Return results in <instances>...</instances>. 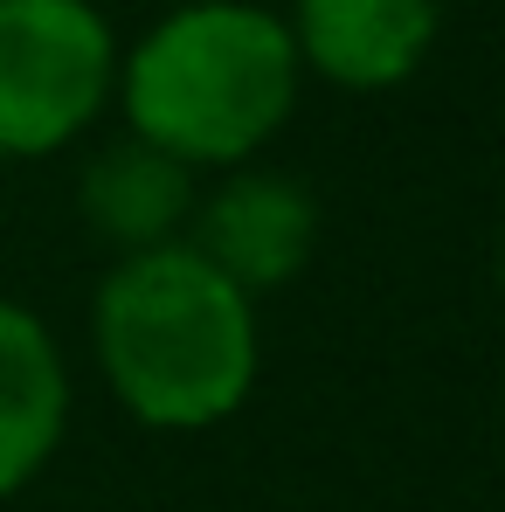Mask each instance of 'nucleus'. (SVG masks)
I'll return each instance as SVG.
<instances>
[{"label":"nucleus","mask_w":505,"mask_h":512,"mask_svg":"<svg viewBox=\"0 0 505 512\" xmlns=\"http://www.w3.org/2000/svg\"><path fill=\"white\" fill-rule=\"evenodd\" d=\"M118 90V35L90 0H0V160L77 146Z\"/></svg>","instance_id":"obj_3"},{"label":"nucleus","mask_w":505,"mask_h":512,"mask_svg":"<svg viewBox=\"0 0 505 512\" xmlns=\"http://www.w3.org/2000/svg\"><path fill=\"white\" fill-rule=\"evenodd\" d=\"M443 0H291L284 28L298 70L333 90H395L409 84L436 49Z\"/></svg>","instance_id":"obj_5"},{"label":"nucleus","mask_w":505,"mask_h":512,"mask_svg":"<svg viewBox=\"0 0 505 512\" xmlns=\"http://www.w3.org/2000/svg\"><path fill=\"white\" fill-rule=\"evenodd\" d=\"M201 201V173L180 167L173 153L146 146V139H118L104 153H90V167L77 173V215L90 222L97 243H111L118 256H146L187 243Z\"/></svg>","instance_id":"obj_6"},{"label":"nucleus","mask_w":505,"mask_h":512,"mask_svg":"<svg viewBox=\"0 0 505 512\" xmlns=\"http://www.w3.org/2000/svg\"><path fill=\"white\" fill-rule=\"evenodd\" d=\"M499 291H505V236H499Z\"/></svg>","instance_id":"obj_8"},{"label":"nucleus","mask_w":505,"mask_h":512,"mask_svg":"<svg viewBox=\"0 0 505 512\" xmlns=\"http://www.w3.org/2000/svg\"><path fill=\"white\" fill-rule=\"evenodd\" d=\"M90 353L132 423L160 436H201L243 416L256 395V298H243L187 243L118 256L90 305Z\"/></svg>","instance_id":"obj_1"},{"label":"nucleus","mask_w":505,"mask_h":512,"mask_svg":"<svg viewBox=\"0 0 505 512\" xmlns=\"http://www.w3.org/2000/svg\"><path fill=\"white\" fill-rule=\"evenodd\" d=\"M70 429V367L56 333L0 298V499L28 492Z\"/></svg>","instance_id":"obj_7"},{"label":"nucleus","mask_w":505,"mask_h":512,"mask_svg":"<svg viewBox=\"0 0 505 512\" xmlns=\"http://www.w3.org/2000/svg\"><path fill=\"white\" fill-rule=\"evenodd\" d=\"M298 49L284 14L256 0H187L118 56L125 132L194 173L250 167L298 111Z\"/></svg>","instance_id":"obj_2"},{"label":"nucleus","mask_w":505,"mask_h":512,"mask_svg":"<svg viewBox=\"0 0 505 512\" xmlns=\"http://www.w3.org/2000/svg\"><path fill=\"white\" fill-rule=\"evenodd\" d=\"M187 250L215 263L243 298H270V291L298 284L319 250V201L298 173L256 167V160L229 167L215 187H201Z\"/></svg>","instance_id":"obj_4"}]
</instances>
